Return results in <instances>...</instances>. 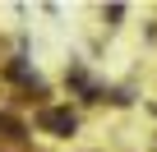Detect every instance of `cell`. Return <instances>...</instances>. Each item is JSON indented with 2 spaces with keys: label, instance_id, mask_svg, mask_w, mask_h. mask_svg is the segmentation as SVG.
<instances>
[{
  "label": "cell",
  "instance_id": "cell-1",
  "mask_svg": "<svg viewBox=\"0 0 157 152\" xmlns=\"http://www.w3.org/2000/svg\"><path fill=\"white\" fill-rule=\"evenodd\" d=\"M37 124H42V129H51V134H60V138H69V134H74V115H69V111H42V115H37Z\"/></svg>",
  "mask_w": 157,
  "mask_h": 152
}]
</instances>
